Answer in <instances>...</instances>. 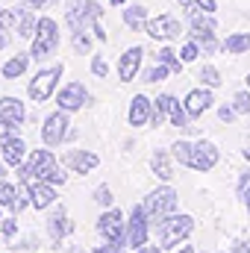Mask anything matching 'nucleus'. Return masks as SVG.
Listing matches in <instances>:
<instances>
[{"label": "nucleus", "instance_id": "f257e3e1", "mask_svg": "<svg viewBox=\"0 0 250 253\" xmlns=\"http://www.w3.org/2000/svg\"><path fill=\"white\" fill-rule=\"evenodd\" d=\"M18 180H21V183L44 180V183H50V186H65L68 174L59 168V162H56L53 150L42 147V150H33V153H30V159L18 168Z\"/></svg>", "mask_w": 250, "mask_h": 253}, {"label": "nucleus", "instance_id": "f03ea898", "mask_svg": "<svg viewBox=\"0 0 250 253\" xmlns=\"http://www.w3.org/2000/svg\"><path fill=\"white\" fill-rule=\"evenodd\" d=\"M153 230H156V239H159V245H162V251H168V248H180V242H186L188 236H191V230H194V218L191 215H168V218H162L159 224H153Z\"/></svg>", "mask_w": 250, "mask_h": 253}, {"label": "nucleus", "instance_id": "7ed1b4c3", "mask_svg": "<svg viewBox=\"0 0 250 253\" xmlns=\"http://www.w3.org/2000/svg\"><path fill=\"white\" fill-rule=\"evenodd\" d=\"M59 47V24L53 18H39V27H36V36H33V47H30V56L36 62H44L47 56H53Z\"/></svg>", "mask_w": 250, "mask_h": 253}, {"label": "nucleus", "instance_id": "20e7f679", "mask_svg": "<svg viewBox=\"0 0 250 253\" xmlns=\"http://www.w3.org/2000/svg\"><path fill=\"white\" fill-rule=\"evenodd\" d=\"M144 212H147V218H150V227L153 224H159L162 218H168V215H174L177 212V206H180V194L171 189V186H162V189H153L147 197H144Z\"/></svg>", "mask_w": 250, "mask_h": 253}, {"label": "nucleus", "instance_id": "39448f33", "mask_svg": "<svg viewBox=\"0 0 250 253\" xmlns=\"http://www.w3.org/2000/svg\"><path fill=\"white\" fill-rule=\"evenodd\" d=\"M103 15V6L97 0H71L65 9V24L71 27V33L77 30H91Z\"/></svg>", "mask_w": 250, "mask_h": 253}, {"label": "nucleus", "instance_id": "423d86ee", "mask_svg": "<svg viewBox=\"0 0 250 253\" xmlns=\"http://www.w3.org/2000/svg\"><path fill=\"white\" fill-rule=\"evenodd\" d=\"M62 80V65H50V68H42L33 80H30V100L36 103H44L50 100V94L56 91V83Z\"/></svg>", "mask_w": 250, "mask_h": 253}, {"label": "nucleus", "instance_id": "0eeeda50", "mask_svg": "<svg viewBox=\"0 0 250 253\" xmlns=\"http://www.w3.org/2000/svg\"><path fill=\"white\" fill-rule=\"evenodd\" d=\"M97 233H100V239L109 242V245H126V221H124V215H121L118 209L109 206V209L97 218Z\"/></svg>", "mask_w": 250, "mask_h": 253}, {"label": "nucleus", "instance_id": "6e6552de", "mask_svg": "<svg viewBox=\"0 0 250 253\" xmlns=\"http://www.w3.org/2000/svg\"><path fill=\"white\" fill-rule=\"evenodd\" d=\"M68 115L71 112H53V115H47L44 118V124H42V141L47 144V147H59L65 138L71 135V121H68Z\"/></svg>", "mask_w": 250, "mask_h": 253}, {"label": "nucleus", "instance_id": "1a4fd4ad", "mask_svg": "<svg viewBox=\"0 0 250 253\" xmlns=\"http://www.w3.org/2000/svg\"><path fill=\"white\" fill-rule=\"evenodd\" d=\"M147 239H150V218H147L144 206L138 203V206H132V215L126 221V245L138 251L147 245Z\"/></svg>", "mask_w": 250, "mask_h": 253}, {"label": "nucleus", "instance_id": "9d476101", "mask_svg": "<svg viewBox=\"0 0 250 253\" xmlns=\"http://www.w3.org/2000/svg\"><path fill=\"white\" fill-rule=\"evenodd\" d=\"M144 33H147L150 39H156V42H171V39H180L183 24H180L174 15H156V18H147Z\"/></svg>", "mask_w": 250, "mask_h": 253}, {"label": "nucleus", "instance_id": "9b49d317", "mask_svg": "<svg viewBox=\"0 0 250 253\" xmlns=\"http://www.w3.org/2000/svg\"><path fill=\"white\" fill-rule=\"evenodd\" d=\"M88 88L83 85V83H65L62 88L56 91V103H59V109H65V112H77V109H83L85 103H88Z\"/></svg>", "mask_w": 250, "mask_h": 253}, {"label": "nucleus", "instance_id": "f8f14e48", "mask_svg": "<svg viewBox=\"0 0 250 253\" xmlns=\"http://www.w3.org/2000/svg\"><path fill=\"white\" fill-rule=\"evenodd\" d=\"M218 159H221V153H218V147L212 144V141H194L191 144V159H188V168H194V171H212L215 165H218Z\"/></svg>", "mask_w": 250, "mask_h": 253}, {"label": "nucleus", "instance_id": "ddd939ff", "mask_svg": "<svg viewBox=\"0 0 250 253\" xmlns=\"http://www.w3.org/2000/svg\"><path fill=\"white\" fill-rule=\"evenodd\" d=\"M0 206H3V209H12V215H18L21 209L33 206V203H30V191H27V186L21 183V189H18V186L0 180Z\"/></svg>", "mask_w": 250, "mask_h": 253}, {"label": "nucleus", "instance_id": "4468645a", "mask_svg": "<svg viewBox=\"0 0 250 253\" xmlns=\"http://www.w3.org/2000/svg\"><path fill=\"white\" fill-rule=\"evenodd\" d=\"M153 103H156V106H159V109L168 115V121L177 126V129H191V124H188V121H191V115H188L186 106H183V103H180L174 94H159Z\"/></svg>", "mask_w": 250, "mask_h": 253}, {"label": "nucleus", "instance_id": "2eb2a0df", "mask_svg": "<svg viewBox=\"0 0 250 253\" xmlns=\"http://www.w3.org/2000/svg\"><path fill=\"white\" fill-rule=\"evenodd\" d=\"M62 165L71 168L74 174H88V171H94L100 165V156L91 153V150H68L62 156Z\"/></svg>", "mask_w": 250, "mask_h": 253}, {"label": "nucleus", "instance_id": "dca6fc26", "mask_svg": "<svg viewBox=\"0 0 250 253\" xmlns=\"http://www.w3.org/2000/svg\"><path fill=\"white\" fill-rule=\"evenodd\" d=\"M141 59H144V47H141V44L126 47L124 56L118 59V77H121V83H132V80H135V74H138V68H141Z\"/></svg>", "mask_w": 250, "mask_h": 253}, {"label": "nucleus", "instance_id": "f3484780", "mask_svg": "<svg viewBox=\"0 0 250 253\" xmlns=\"http://www.w3.org/2000/svg\"><path fill=\"white\" fill-rule=\"evenodd\" d=\"M27 191H30V203L36 206V209H50L53 203H56V186H50V183H44V180H30V183H24Z\"/></svg>", "mask_w": 250, "mask_h": 253}, {"label": "nucleus", "instance_id": "a211bd4d", "mask_svg": "<svg viewBox=\"0 0 250 253\" xmlns=\"http://www.w3.org/2000/svg\"><path fill=\"white\" fill-rule=\"evenodd\" d=\"M212 103H215L212 88H191L186 94V100H183V106H186V112L191 118H200L206 109H212Z\"/></svg>", "mask_w": 250, "mask_h": 253}, {"label": "nucleus", "instance_id": "6ab92c4d", "mask_svg": "<svg viewBox=\"0 0 250 253\" xmlns=\"http://www.w3.org/2000/svg\"><path fill=\"white\" fill-rule=\"evenodd\" d=\"M47 233H50V239L56 242V248H62V242L74 233V224L68 221V212H65L62 206L53 209V215L47 218Z\"/></svg>", "mask_w": 250, "mask_h": 253}, {"label": "nucleus", "instance_id": "aec40b11", "mask_svg": "<svg viewBox=\"0 0 250 253\" xmlns=\"http://www.w3.org/2000/svg\"><path fill=\"white\" fill-rule=\"evenodd\" d=\"M150 112H153V100H147L144 94H135L129 100L126 121H129V126H147L150 124Z\"/></svg>", "mask_w": 250, "mask_h": 253}, {"label": "nucleus", "instance_id": "412c9836", "mask_svg": "<svg viewBox=\"0 0 250 253\" xmlns=\"http://www.w3.org/2000/svg\"><path fill=\"white\" fill-rule=\"evenodd\" d=\"M0 150H3V162H6L9 168H21V165L27 162V144H24V138H21V135L6 138Z\"/></svg>", "mask_w": 250, "mask_h": 253}, {"label": "nucleus", "instance_id": "4be33fe9", "mask_svg": "<svg viewBox=\"0 0 250 253\" xmlns=\"http://www.w3.org/2000/svg\"><path fill=\"white\" fill-rule=\"evenodd\" d=\"M24 118H27V109H24V103L18 97H0V121L21 126Z\"/></svg>", "mask_w": 250, "mask_h": 253}, {"label": "nucleus", "instance_id": "5701e85b", "mask_svg": "<svg viewBox=\"0 0 250 253\" xmlns=\"http://www.w3.org/2000/svg\"><path fill=\"white\" fill-rule=\"evenodd\" d=\"M191 18V39L194 42H200V39H206V36H215V18L209 15V12H194V15H188Z\"/></svg>", "mask_w": 250, "mask_h": 253}, {"label": "nucleus", "instance_id": "b1692460", "mask_svg": "<svg viewBox=\"0 0 250 253\" xmlns=\"http://www.w3.org/2000/svg\"><path fill=\"white\" fill-rule=\"evenodd\" d=\"M150 168H153V174L162 180V183H168L171 177H174V165H171V153L168 150H156L153 156H150Z\"/></svg>", "mask_w": 250, "mask_h": 253}, {"label": "nucleus", "instance_id": "393cba45", "mask_svg": "<svg viewBox=\"0 0 250 253\" xmlns=\"http://www.w3.org/2000/svg\"><path fill=\"white\" fill-rule=\"evenodd\" d=\"M30 53H15L12 59H6V65L0 68V74H3V80H18L24 71H27V65H30Z\"/></svg>", "mask_w": 250, "mask_h": 253}, {"label": "nucleus", "instance_id": "a878e982", "mask_svg": "<svg viewBox=\"0 0 250 253\" xmlns=\"http://www.w3.org/2000/svg\"><path fill=\"white\" fill-rule=\"evenodd\" d=\"M221 47H224V53H230V56L248 53L250 50V33H233V36H227Z\"/></svg>", "mask_w": 250, "mask_h": 253}, {"label": "nucleus", "instance_id": "bb28decb", "mask_svg": "<svg viewBox=\"0 0 250 253\" xmlns=\"http://www.w3.org/2000/svg\"><path fill=\"white\" fill-rule=\"evenodd\" d=\"M36 27H39V18H36V12H30V6L21 12V18H18V27H15V33L21 36V39H30L33 42V36H36Z\"/></svg>", "mask_w": 250, "mask_h": 253}, {"label": "nucleus", "instance_id": "cd10ccee", "mask_svg": "<svg viewBox=\"0 0 250 253\" xmlns=\"http://www.w3.org/2000/svg\"><path fill=\"white\" fill-rule=\"evenodd\" d=\"M124 24L132 27V30L144 27V24H147V9H144V6H126L124 9Z\"/></svg>", "mask_w": 250, "mask_h": 253}, {"label": "nucleus", "instance_id": "c85d7f7f", "mask_svg": "<svg viewBox=\"0 0 250 253\" xmlns=\"http://www.w3.org/2000/svg\"><path fill=\"white\" fill-rule=\"evenodd\" d=\"M156 62L168 65V68H171L174 74H180V71H183V65H186L183 59H180V53H174L171 47H162V50H159V56H156Z\"/></svg>", "mask_w": 250, "mask_h": 253}, {"label": "nucleus", "instance_id": "c756f323", "mask_svg": "<svg viewBox=\"0 0 250 253\" xmlns=\"http://www.w3.org/2000/svg\"><path fill=\"white\" fill-rule=\"evenodd\" d=\"M197 80H200L206 88H218V85H221V74H218V68H215V65H203V68H200V74H197Z\"/></svg>", "mask_w": 250, "mask_h": 253}, {"label": "nucleus", "instance_id": "7c9ffc66", "mask_svg": "<svg viewBox=\"0 0 250 253\" xmlns=\"http://www.w3.org/2000/svg\"><path fill=\"white\" fill-rule=\"evenodd\" d=\"M21 12H24V6H15V9H3V6H0V27H3V30H15Z\"/></svg>", "mask_w": 250, "mask_h": 253}, {"label": "nucleus", "instance_id": "2f4dec72", "mask_svg": "<svg viewBox=\"0 0 250 253\" xmlns=\"http://www.w3.org/2000/svg\"><path fill=\"white\" fill-rule=\"evenodd\" d=\"M171 156H174L180 165H188V159H191V141H183V138L174 141V144H171Z\"/></svg>", "mask_w": 250, "mask_h": 253}, {"label": "nucleus", "instance_id": "473e14b6", "mask_svg": "<svg viewBox=\"0 0 250 253\" xmlns=\"http://www.w3.org/2000/svg\"><path fill=\"white\" fill-rule=\"evenodd\" d=\"M71 44H74L77 53H88L91 50V36L85 30H77V33H71Z\"/></svg>", "mask_w": 250, "mask_h": 253}, {"label": "nucleus", "instance_id": "72a5a7b5", "mask_svg": "<svg viewBox=\"0 0 250 253\" xmlns=\"http://www.w3.org/2000/svg\"><path fill=\"white\" fill-rule=\"evenodd\" d=\"M168 74H174V71H171L168 65L156 62L153 68H147V71H144V83H162V80H165Z\"/></svg>", "mask_w": 250, "mask_h": 253}, {"label": "nucleus", "instance_id": "f704fd0d", "mask_svg": "<svg viewBox=\"0 0 250 253\" xmlns=\"http://www.w3.org/2000/svg\"><path fill=\"white\" fill-rule=\"evenodd\" d=\"M233 109H236L239 115H250V88L239 91V94L233 97Z\"/></svg>", "mask_w": 250, "mask_h": 253}, {"label": "nucleus", "instance_id": "c9c22d12", "mask_svg": "<svg viewBox=\"0 0 250 253\" xmlns=\"http://www.w3.org/2000/svg\"><path fill=\"white\" fill-rule=\"evenodd\" d=\"M197 56H200V44L191 39V42H186V44H183V50H180V59L188 65V62H194Z\"/></svg>", "mask_w": 250, "mask_h": 253}, {"label": "nucleus", "instance_id": "e433bc0d", "mask_svg": "<svg viewBox=\"0 0 250 253\" xmlns=\"http://www.w3.org/2000/svg\"><path fill=\"white\" fill-rule=\"evenodd\" d=\"M94 200H97L103 209H109L112 200H115V197H112V189H109V186H97V189H94Z\"/></svg>", "mask_w": 250, "mask_h": 253}, {"label": "nucleus", "instance_id": "4c0bfd02", "mask_svg": "<svg viewBox=\"0 0 250 253\" xmlns=\"http://www.w3.org/2000/svg\"><path fill=\"white\" fill-rule=\"evenodd\" d=\"M91 74L94 77H109V65L103 56H91Z\"/></svg>", "mask_w": 250, "mask_h": 253}, {"label": "nucleus", "instance_id": "58836bf2", "mask_svg": "<svg viewBox=\"0 0 250 253\" xmlns=\"http://www.w3.org/2000/svg\"><path fill=\"white\" fill-rule=\"evenodd\" d=\"M0 233H3L6 239H15V233H18V221H15V215L6 218V221H0Z\"/></svg>", "mask_w": 250, "mask_h": 253}, {"label": "nucleus", "instance_id": "ea45409f", "mask_svg": "<svg viewBox=\"0 0 250 253\" xmlns=\"http://www.w3.org/2000/svg\"><path fill=\"white\" fill-rule=\"evenodd\" d=\"M12 135H18V126L0 121V147H3V141H6V138H12Z\"/></svg>", "mask_w": 250, "mask_h": 253}, {"label": "nucleus", "instance_id": "a19ab883", "mask_svg": "<svg viewBox=\"0 0 250 253\" xmlns=\"http://www.w3.org/2000/svg\"><path fill=\"white\" fill-rule=\"evenodd\" d=\"M236 115H239V112H236L233 106H221V109H218V118H221V121H227V124H230Z\"/></svg>", "mask_w": 250, "mask_h": 253}, {"label": "nucleus", "instance_id": "79ce46f5", "mask_svg": "<svg viewBox=\"0 0 250 253\" xmlns=\"http://www.w3.org/2000/svg\"><path fill=\"white\" fill-rule=\"evenodd\" d=\"M91 253H124V245H109L106 242V245H100L97 251H91Z\"/></svg>", "mask_w": 250, "mask_h": 253}, {"label": "nucleus", "instance_id": "37998d69", "mask_svg": "<svg viewBox=\"0 0 250 253\" xmlns=\"http://www.w3.org/2000/svg\"><path fill=\"white\" fill-rule=\"evenodd\" d=\"M194 3H197V9H203V12H209V15H212V12H215V6H218L215 0H194Z\"/></svg>", "mask_w": 250, "mask_h": 253}, {"label": "nucleus", "instance_id": "c03bdc74", "mask_svg": "<svg viewBox=\"0 0 250 253\" xmlns=\"http://www.w3.org/2000/svg\"><path fill=\"white\" fill-rule=\"evenodd\" d=\"M180 6H183V9H186V15H194V12H200V9H197V3H194V0H180Z\"/></svg>", "mask_w": 250, "mask_h": 253}, {"label": "nucleus", "instance_id": "a18cd8bd", "mask_svg": "<svg viewBox=\"0 0 250 253\" xmlns=\"http://www.w3.org/2000/svg\"><path fill=\"white\" fill-rule=\"evenodd\" d=\"M91 33H94V39H97V42H106V33H103V27H100V21H97V24L91 27Z\"/></svg>", "mask_w": 250, "mask_h": 253}, {"label": "nucleus", "instance_id": "49530a36", "mask_svg": "<svg viewBox=\"0 0 250 253\" xmlns=\"http://www.w3.org/2000/svg\"><path fill=\"white\" fill-rule=\"evenodd\" d=\"M224 253H250V242H239L233 251H224Z\"/></svg>", "mask_w": 250, "mask_h": 253}, {"label": "nucleus", "instance_id": "de8ad7c7", "mask_svg": "<svg viewBox=\"0 0 250 253\" xmlns=\"http://www.w3.org/2000/svg\"><path fill=\"white\" fill-rule=\"evenodd\" d=\"M239 194H242V200H245V209L250 212V183H248V186H245L242 191H239Z\"/></svg>", "mask_w": 250, "mask_h": 253}, {"label": "nucleus", "instance_id": "09e8293b", "mask_svg": "<svg viewBox=\"0 0 250 253\" xmlns=\"http://www.w3.org/2000/svg\"><path fill=\"white\" fill-rule=\"evenodd\" d=\"M6 33H9V30H3V27H0V50H6V47H9V36H6Z\"/></svg>", "mask_w": 250, "mask_h": 253}, {"label": "nucleus", "instance_id": "8fccbe9b", "mask_svg": "<svg viewBox=\"0 0 250 253\" xmlns=\"http://www.w3.org/2000/svg\"><path fill=\"white\" fill-rule=\"evenodd\" d=\"M24 3H27L30 9H44V6H47V0H24Z\"/></svg>", "mask_w": 250, "mask_h": 253}, {"label": "nucleus", "instance_id": "3c124183", "mask_svg": "<svg viewBox=\"0 0 250 253\" xmlns=\"http://www.w3.org/2000/svg\"><path fill=\"white\" fill-rule=\"evenodd\" d=\"M177 253H194V248H191V245H183V248H180Z\"/></svg>", "mask_w": 250, "mask_h": 253}, {"label": "nucleus", "instance_id": "603ef678", "mask_svg": "<svg viewBox=\"0 0 250 253\" xmlns=\"http://www.w3.org/2000/svg\"><path fill=\"white\" fill-rule=\"evenodd\" d=\"M112 6H126V0H109Z\"/></svg>", "mask_w": 250, "mask_h": 253}, {"label": "nucleus", "instance_id": "864d4df0", "mask_svg": "<svg viewBox=\"0 0 250 253\" xmlns=\"http://www.w3.org/2000/svg\"><path fill=\"white\" fill-rule=\"evenodd\" d=\"M3 177H6V165H0V180H3Z\"/></svg>", "mask_w": 250, "mask_h": 253}, {"label": "nucleus", "instance_id": "5fc2aeb1", "mask_svg": "<svg viewBox=\"0 0 250 253\" xmlns=\"http://www.w3.org/2000/svg\"><path fill=\"white\" fill-rule=\"evenodd\" d=\"M150 253H165L162 248H150Z\"/></svg>", "mask_w": 250, "mask_h": 253}, {"label": "nucleus", "instance_id": "6e6d98bb", "mask_svg": "<svg viewBox=\"0 0 250 253\" xmlns=\"http://www.w3.org/2000/svg\"><path fill=\"white\" fill-rule=\"evenodd\" d=\"M135 253H150V248H138Z\"/></svg>", "mask_w": 250, "mask_h": 253}, {"label": "nucleus", "instance_id": "4d7b16f0", "mask_svg": "<svg viewBox=\"0 0 250 253\" xmlns=\"http://www.w3.org/2000/svg\"><path fill=\"white\" fill-rule=\"evenodd\" d=\"M245 83H248V88H250V74H248V77H245Z\"/></svg>", "mask_w": 250, "mask_h": 253}, {"label": "nucleus", "instance_id": "13d9d810", "mask_svg": "<svg viewBox=\"0 0 250 253\" xmlns=\"http://www.w3.org/2000/svg\"><path fill=\"white\" fill-rule=\"evenodd\" d=\"M71 253H85V251H71Z\"/></svg>", "mask_w": 250, "mask_h": 253}, {"label": "nucleus", "instance_id": "bf43d9fd", "mask_svg": "<svg viewBox=\"0 0 250 253\" xmlns=\"http://www.w3.org/2000/svg\"><path fill=\"white\" fill-rule=\"evenodd\" d=\"M0 209H3V206H0ZM0 221H3V218H0Z\"/></svg>", "mask_w": 250, "mask_h": 253}]
</instances>
